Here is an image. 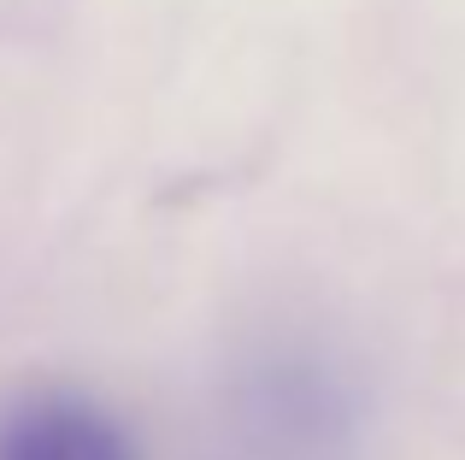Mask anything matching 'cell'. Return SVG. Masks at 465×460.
<instances>
[{
	"mask_svg": "<svg viewBox=\"0 0 465 460\" xmlns=\"http://www.w3.org/2000/svg\"><path fill=\"white\" fill-rule=\"evenodd\" d=\"M0 460H142L130 431L77 390H30L0 407Z\"/></svg>",
	"mask_w": 465,
	"mask_h": 460,
	"instance_id": "cell-1",
	"label": "cell"
}]
</instances>
